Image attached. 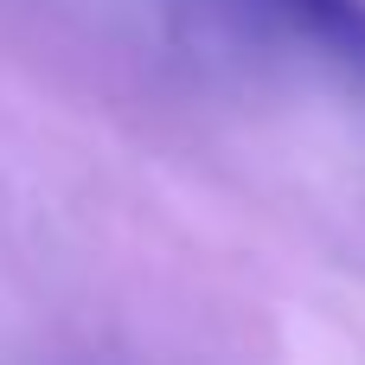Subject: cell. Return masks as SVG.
<instances>
[{
	"label": "cell",
	"instance_id": "obj_1",
	"mask_svg": "<svg viewBox=\"0 0 365 365\" xmlns=\"http://www.w3.org/2000/svg\"><path fill=\"white\" fill-rule=\"evenodd\" d=\"M225 6L263 32L314 45L365 90V0H225Z\"/></svg>",
	"mask_w": 365,
	"mask_h": 365
}]
</instances>
